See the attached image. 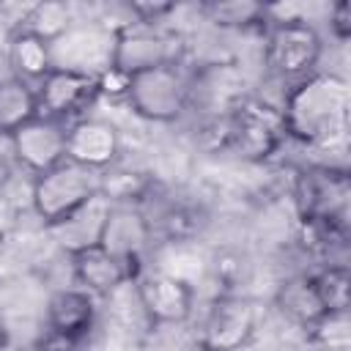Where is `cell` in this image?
<instances>
[{
    "instance_id": "cell-1",
    "label": "cell",
    "mask_w": 351,
    "mask_h": 351,
    "mask_svg": "<svg viewBox=\"0 0 351 351\" xmlns=\"http://www.w3.org/2000/svg\"><path fill=\"white\" fill-rule=\"evenodd\" d=\"M280 112L288 140L315 151H335L346 143L351 121L348 80L318 69L285 90Z\"/></svg>"
},
{
    "instance_id": "cell-2",
    "label": "cell",
    "mask_w": 351,
    "mask_h": 351,
    "mask_svg": "<svg viewBox=\"0 0 351 351\" xmlns=\"http://www.w3.org/2000/svg\"><path fill=\"white\" fill-rule=\"evenodd\" d=\"M285 143L288 134L277 104L258 96H241L225 112V151L239 159L263 165L277 156Z\"/></svg>"
},
{
    "instance_id": "cell-3",
    "label": "cell",
    "mask_w": 351,
    "mask_h": 351,
    "mask_svg": "<svg viewBox=\"0 0 351 351\" xmlns=\"http://www.w3.org/2000/svg\"><path fill=\"white\" fill-rule=\"evenodd\" d=\"M321 55L324 38L304 16H271L263 30V63L291 85L318 71Z\"/></svg>"
},
{
    "instance_id": "cell-4",
    "label": "cell",
    "mask_w": 351,
    "mask_h": 351,
    "mask_svg": "<svg viewBox=\"0 0 351 351\" xmlns=\"http://www.w3.org/2000/svg\"><path fill=\"white\" fill-rule=\"evenodd\" d=\"M126 107L148 123H176L192 104V77L181 63L129 77Z\"/></svg>"
},
{
    "instance_id": "cell-5",
    "label": "cell",
    "mask_w": 351,
    "mask_h": 351,
    "mask_svg": "<svg viewBox=\"0 0 351 351\" xmlns=\"http://www.w3.org/2000/svg\"><path fill=\"white\" fill-rule=\"evenodd\" d=\"M99 189V173L85 170L74 162H63L30 181V206L44 228L58 225L82 203H88Z\"/></svg>"
},
{
    "instance_id": "cell-6",
    "label": "cell",
    "mask_w": 351,
    "mask_h": 351,
    "mask_svg": "<svg viewBox=\"0 0 351 351\" xmlns=\"http://www.w3.org/2000/svg\"><path fill=\"white\" fill-rule=\"evenodd\" d=\"M261 326V307L244 293H217L197 326L200 351H241Z\"/></svg>"
},
{
    "instance_id": "cell-7",
    "label": "cell",
    "mask_w": 351,
    "mask_h": 351,
    "mask_svg": "<svg viewBox=\"0 0 351 351\" xmlns=\"http://www.w3.org/2000/svg\"><path fill=\"white\" fill-rule=\"evenodd\" d=\"M293 203L299 222L348 225V176L335 165L302 167L293 181Z\"/></svg>"
},
{
    "instance_id": "cell-8",
    "label": "cell",
    "mask_w": 351,
    "mask_h": 351,
    "mask_svg": "<svg viewBox=\"0 0 351 351\" xmlns=\"http://www.w3.org/2000/svg\"><path fill=\"white\" fill-rule=\"evenodd\" d=\"M143 318L151 326H181L195 313V285L165 269L145 266L132 282Z\"/></svg>"
},
{
    "instance_id": "cell-9",
    "label": "cell",
    "mask_w": 351,
    "mask_h": 351,
    "mask_svg": "<svg viewBox=\"0 0 351 351\" xmlns=\"http://www.w3.org/2000/svg\"><path fill=\"white\" fill-rule=\"evenodd\" d=\"M184 58V44L176 33L148 25H126L115 30L112 41V69L134 77L159 66H176Z\"/></svg>"
},
{
    "instance_id": "cell-10",
    "label": "cell",
    "mask_w": 351,
    "mask_h": 351,
    "mask_svg": "<svg viewBox=\"0 0 351 351\" xmlns=\"http://www.w3.org/2000/svg\"><path fill=\"white\" fill-rule=\"evenodd\" d=\"M115 30L107 22H77L52 44V66L99 77L112 63Z\"/></svg>"
},
{
    "instance_id": "cell-11",
    "label": "cell",
    "mask_w": 351,
    "mask_h": 351,
    "mask_svg": "<svg viewBox=\"0 0 351 351\" xmlns=\"http://www.w3.org/2000/svg\"><path fill=\"white\" fill-rule=\"evenodd\" d=\"M99 247H104L110 255L126 261L137 271L145 269L148 255L154 252V222L143 211V206L132 203H112Z\"/></svg>"
},
{
    "instance_id": "cell-12",
    "label": "cell",
    "mask_w": 351,
    "mask_h": 351,
    "mask_svg": "<svg viewBox=\"0 0 351 351\" xmlns=\"http://www.w3.org/2000/svg\"><path fill=\"white\" fill-rule=\"evenodd\" d=\"M38 110L41 115L60 121V123H74L88 115V107L96 104L99 99V82L90 74L69 71V69H52L38 85Z\"/></svg>"
},
{
    "instance_id": "cell-13",
    "label": "cell",
    "mask_w": 351,
    "mask_h": 351,
    "mask_svg": "<svg viewBox=\"0 0 351 351\" xmlns=\"http://www.w3.org/2000/svg\"><path fill=\"white\" fill-rule=\"evenodd\" d=\"M66 132L69 126L52 121L47 115L33 118L19 132H14L11 143V162L30 173L33 178L66 162Z\"/></svg>"
},
{
    "instance_id": "cell-14",
    "label": "cell",
    "mask_w": 351,
    "mask_h": 351,
    "mask_svg": "<svg viewBox=\"0 0 351 351\" xmlns=\"http://www.w3.org/2000/svg\"><path fill=\"white\" fill-rule=\"evenodd\" d=\"M66 159L93 173H104L115 167L121 162V134L115 123L96 115H85L69 123Z\"/></svg>"
},
{
    "instance_id": "cell-15",
    "label": "cell",
    "mask_w": 351,
    "mask_h": 351,
    "mask_svg": "<svg viewBox=\"0 0 351 351\" xmlns=\"http://www.w3.org/2000/svg\"><path fill=\"white\" fill-rule=\"evenodd\" d=\"M69 269H71L74 285L88 291L96 299H110L112 293L134 282V277L140 274L134 266L110 255L104 247H88L69 255Z\"/></svg>"
},
{
    "instance_id": "cell-16",
    "label": "cell",
    "mask_w": 351,
    "mask_h": 351,
    "mask_svg": "<svg viewBox=\"0 0 351 351\" xmlns=\"http://www.w3.org/2000/svg\"><path fill=\"white\" fill-rule=\"evenodd\" d=\"M96 296H90L88 291L69 285V288H58L49 293L47 307H44V329L77 337V340H88V335L96 326Z\"/></svg>"
},
{
    "instance_id": "cell-17",
    "label": "cell",
    "mask_w": 351,
    "mask_h": 351,
    "mask_svg": "<svg viewBox=\"0 0 351 351\" xmlns=\"http://www.w3.org/2000/svg\"><path fill=\"white\" fill-rule=\"evenodd\" d=\"M112 208V200L101 192H96L88 203H82L77 211H71L66 219H60L58 225L47 228L49 236L55 239V244L69 255L80 252V250H88V247H99V239H101V230H104V222H107V214Z\"/></svg>"
},
{
    "instance_id": "cell-18",
    "label": "cell",
    "mask_w": 351,
    "mask_h": 351,
    "mask_svg": "<svg viewBox=\"0 0 351 351\" xmlns=\"http://www.w3.org/2000/svg\"><path fill=\"white\" fill-rule=\"evenodd\" d=\"M274 310L293 326L299 329H310L318 318L326 315L321 299H318V291H315V282H313V274H291L285 277L277 291H274Z\"/></svg>"
},
{
    "instance_id": "cell-19",
    "label": "cell",
    "mask_w": 351,
    "mask_h": 351,
    "mask_svg": "<svg viewBox=\"0 0 351 351\" xmlns=\"http://www.w3.org/2000/svg\"><path fill=\"white\" fill-rule=\"evenodd\" d=\"M5 58H8V74L38 85L55 66H52V44L41 41L38 36L27 30H11L8 44H5Z\"/></svg>"
},
{
    "instance_id": "cell-20",
    "label": "cell",
    "mask_w": 351,
    "mask_h": 351,
    "mask_svg": "<svg viewBox=\"0 0 351 351\" xmlns=\"http://www.w3.org/2000/svg\"><path fill=\"white\" fill-rule=\"evenodd\" d=\"M38 115L41 110H38L36 85L14 74H3L0 77V137L11 140L14 132H19L25 123H30Z\"/></svg>"
},
{
    "instance_id": "cell-21",
    "label": "cell",
    "mask_w": 351,
    "mask_h": 351,
    "mask_svg": "<svg viewBox=\"0 0 351 351\" xmlns=\"http://www.w3.org/2000/svg\"><path fill=\"white\" fill-rule=\"evenodd\" d=\"M74 25H77V14H74V5L69 0H38V3H30L22 8V16L16 19L14 27L27 30L47 44H55Z\"/></svg>"
},
{
    "instance_id": "cell-22",
    "label": "cell",
    "mask_w": 351,
    "mask_h": 351,
    "mask_svg": "<svg viewBox=\"0 0 351 351\" xmlns=\"http://www.w3.org/2000/svg\"><path fill=\"white\" fill-rule=\"evenodd\" d=\"M203 16L225 30H266L269 27V5L252 3V0H214L200 5Z\"/></svg>"
},
{
    "instance_id": "cell-23",
    "label": "cell",
    "mask_w": 351,
    "mask_h": 351,
    "mask_svg": "<svg viewBox=\"0 0 351 351\" xmlns=\"http://www.w3.org/2000/svg\"><path fill=\"white\" fill-rule=\"evenodd\" d=\"M318 299L326 313H348L351 307V271L346 263H321V269L310 271Z\"/></svg>"
},
{
    "instance_id": "cell-24",
    "label": "cell",
    "mask_w": 351,
    "mask_h": 351,
    "mask_svg": "<svg viewBox=\"0 0 351 351\" xmlns=\"http://www.w3.org/2000/svg\"><path fill=\"white\" fill-rule=\"evenodd\" d=\"M348 313H326L307 329V340L318 351H335V348H351V332H348Z\"/></svg>"
},
{
    "instance_id": "cell-25",
    "label": "cell",
    "mask_w": 351,
    "mask_h": 351,
    "mask_svg": "<svg viewBox=\"0 0 351 351\" xmlns=\"http://www.w3.org/2000/svg\"><path fill=\"white\" fill-rule=\"evenodd\" d=\"M176 3L167 0H134L126 3V11L132 14V19H137L134 25H148V27H159L170 14H176Z\"/></svg>"
},
{
    "instance_id": "cell-26",
    "label": "cell",
    "mask_w": 351,
    "mask_h": 351,
    "mask_svg": "<svg viewBox=\"0 0 351 351\" xmlns=\"http://www.w3.org/2000/svg\"><path fill=\"white\" fill-rule=\"evenodd\" d=\"M30 351H82V340L69 337V335H60V332H52V329H44L33 340V348Z\"/></svg>"
},
{
    "instance_id": "cell-27",
    "label": "cell",
    "mask_w": 351,
    "mask_h": 351,
    "mask_svg": "<svg viewBox=\"0 0 351 351\" xmlns=\"http://www.w3.org/2000/svg\"><path fill=\"white\" fill-rule=\"evenodd\" d=\"M329 30L340 44L348 41V36H351V3L348 0H337L329 8Z\"/></svg>"
},
{
    "instance_id": "cell-28",
    "label": "cell",
    "mask_w": 351,
    "mask_h": 351,
    "mask_svg": "<svg viewBox=\"0 0 351 351\" xmlns=\"http://www.w3.org/2000/svg\"><path fill=\"white\" fill-rule=\"evenodd\" d=\"M96 82H99V99H101V96H110V99H126L129 77L121 74V71H115L112 66L104 69V71L96 77Z\"/></svg>"
},
{
    "instance_id": "cell-29",
    "label": "cell",
    "mask_w": 351,
    "mask_h": 351,
    "mask_svg": "<svg viewBox=\"0 0 351 351\" xmlns=\"http://www.w3.org/2000/svg\"><path fill=\"white\" fill-rule=\"evenodd\" d=\"M14 176H16V165L8 156H0V200H5L8 186L14 184Z\"/></svg>"
},
{
    "instance_id": "cell-30",
    "label": "cell",
    "mask_w": 351,
    "mask_h": 351,
    "mask_svg": "<svg viewBox=\"0 0 351 351\" xmlns=\"http://www.w3.org/2000/svg\"><path fill=\"white\" fill-rule=\"evenodd\" d=\"M5 346H8V326H5V321L0 318V351H5Z\"/></svg>"
},
{
    "instance_id": "cell-31",
    "label": "cell",
    "mask_w": 351,
    "mask_h": 351,
    "mask_svg": "<svg viewBox=\"0 0 351 351\" xmlns=\"http://www.w3.org/2000/svg\"><path fill=\"white\" fill-rule=\"evenodd\" d=\"M335 351H351V348H335Z\"/></svg>"
}]
</instances>
